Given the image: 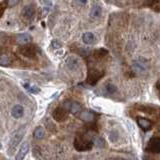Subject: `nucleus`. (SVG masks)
Here are the masks:
<instances>
[{"instance_id":"obj_1","label":"nucleus","mask_w":160,"mask_h":160,"mask_svg":"<svg viewBox=\"0 0 160 160\" xmlns=\"http://www.w3.org/2000/svg\"><path fill=\"white\" fill-rule=\"evenodd\" d=\"M93 141L87 140L83 137H76L74 141V147L78 151H87L92 148Z\"/></svg>"},{"instance_id":"obj_2","label":"nucleus","mask_w":160,"mask_h":160,"mask_svg":"<svg viewBox=\"0 0 160 160\" xmlns=\"http://www.w3.org/2000/svg\"><path fill=\"white\" fill-rule=\"evenodd\" d=\"M36 46L33 44H24L21 45L19 48H18V52H19L22 56L27 58H33L36 55Z\"/></svg>"},{"instance_id":"obj_3","label":"nucleus","mask_w":160,"mask_h":160,"mask_svg":"<svg viewBox=\"0 0 160 160\" xmlns=\"http://www.w3.org/2000/svg\"><path fill=\"white\" fill-rule=\"evenodd\" d=\"M104 72L100 71V70L97 69H90L88 71L87 74V83H89L90 85H95V84L99 81V80L103 77Z\"/></svg>"},{"instance_id":"obj_4","label":"nucleus","mask_w":160,"mask_h":160,"mask_svg":"<svg viewBox=\"0 0 160 160\" xmlns=\"http://www.w3.org/2000/svg\"><path fill=\"white\" fill-rule=\"evenodd\" d=\"M64 108L72 114H77L81 111V105L76 101H66L64 103Z\"/></svg>"},{"instance_id":"obj_5","label":"nucleus","mask_w":160,"mask_h":160,"mask_svg":"<svg viewBox=\"0 0 160 160\" xmlns=\"http://www.w3.org/2000/svg\"><path fill=\"white\" fill-rule=\"evenodd\" d=\"M145 150L148 152L159 153L160 152V138L154 137L149 141Z\"/></svg>"},{"instance_id":"obj_6","label":"nucleus","mask_w":160,"mask_h":160,"mask_svg":"<svg viewBox=\"0 0 160 160\" xmlns=\"http://www.w3.org/2000/svg\"><path fill=\"white\" fill-rule=\"evenodd\" d=\"M52 116H53V118H54L56 121L62 122V121H64V120H66V119H67L68 113H67V111H66V109H65V108L58 107V108H56V109L53 111Z\"/></svg>"},{"instance_id":"obj_7","label":"nucleus","mask_w":160,"mask_h":160,"mask_svg":"<svg viewBox=\"0 0 160 160\" xmlns=\"http://www.w3.org/2000/svg\"><path fill=\"white\" fill-rule=\"evenodd\" d=\"M25 132V130H19V131H17L16 134L13 136L12 139L10 140V142H9V149H14L15 148L18 143L20 142L21 139H22V136L23 134H24Z\"/></svg>"},{"instance_id":"obj_8","label":"nucleus","mask_w":160,"mask_h":160,"mask_svg":"<svg viewBox=\"0 0 160 160\" xmlns=\"http://www.w3.org/2000/svg\"><path fill=\"white\" fill-rule=\"evenodd\" d=\"M66 65L70 70H77L80 66V60L76 56H69L66 59Z\"/></svg>"},{"instance_id":"obj_9","label":"nucleus","mask_w":160,"mask_h":160,"mask_svg":"<svg viewBox=\"0 0 160 160\" xmlns=\"http://www.w3.org/2000/svg\"><path fill=\"white\" fill-rule=\"evenodd\" d=\"M28 152H29V144L27 142H24L21 145L19 151L17 152L16 156H15V160H23Z\"/></svg>"},{"instance_id":"obj_10","label":"nucleus","mask_w":160,"mask_h":160,"mask_svg":"<svg viewBox=\"0 0 160 160\" xmlns=\"http://www.w3.org/2000/svg\"><path fill=\"white\" fill-rule=\"evenodd\" d=\"M137 123H138L140 128L143 129L144 131H148V130L151 129V127H152L151 122H150L146 118H143V117H138V118H137Z\"/></svg>"},{"instance_id":"obj_11","label":"nucleus","mask_w":160,"mask_h":160,"mask_svg":"<svg viewBox=\"0 0 160 160\" xmlns=\"http://www.w3.org/2000/svg\"><path fill=\"white\" fill-rule=\"evenodd\" d=\"M23 113H24V108L19 104L13 106V108L11 109V115L16 119L21 118V117L23 116Z\"/></svg>"},{"instance_id":"obj_12","label":"nucleus","mask_w":160,"mask_h":160,"mask_svg":"<svg viewBox=\"0 0 160 160\" xmlns=\"http://www.w3.org/2000/svg\"><path fill=\"white\" fill-rule=\"evenodd\" d=\"M133 71L136 73V74H139V75H142L144 74L145 72H146V66L142 63V62H140V61H138V62H136L133 64Z\"/></svg>"},{"instance_id":"obj_13","label":"nucleus","mask_w":160,"mask_h":160,"mask_svg":"<svg viewBox=\"0 0 160 160\" xmlns=\"http://www.w3.org/2000/svg\"><path fill=\"white\" fill-rule=\"evenodd\" d=\"M102 13V7L100 4H94L90 11V17L91 18H98Z\"/></svg>"},{"instance_id":"obj_14","label":"nucleus","mask_w":160,"mask_h":160,"mask_svg":"<svg viewBox=\"0 0 160 160\" xmlns=\"http://www.w3.org/2000/svg\"><path fill=\"white\" fill-rule=\"evenodd\" d=\"M16 41L21 45L28 44L31 41V36L29 34H27V33L19 34V35H17V37H16Z\"/></svg>"},{"instance_id":"obj_15","label":"nucleus","mask_w":160,"mask_h":160,"mask_svg":"<svg viewBox=\"0 0 160 160\" xmlns=\"http://www.w3.org/2000/svg\"><path fill=\"white\" fill-rule=\"evenodd\" d=\"M82 40L85 44L90 45L95 42V36H94V34L91 33V32H85V33L82 35Z\"/></svg>"},{"instance_id":"obj_16","label":"nucleus","mask_w":160,"mask_h":160,"mask_svg":"<svg viewBox=\"0 0 160 160\" xmlns=\"http://www.w3.org/2000/svg\"><path fill=\"white\" fill-rule=\"evenodd\" d=\"M80 118L85 122H92L94 119H95V115L90 111H83L80 113Z\"/></svg>"},{"instance_id":"obj_17","label":"nucleus","mask_w":160,"mask_h":160,"mask_svg":"<svg viewBox=\"0 0 160 160\" xmlns=\"http://www.w3.org/2000/svg\"><path fill=\"white\" fill-rule=\"evenodd\" d=\"M34 13H35V9L32 7L31 5L25 6L24 8H23V10H22L23 16L26 17V18H31L32 16L34 15Z\"/></svg>"},{"instance_id":"obj_18","label":"nucleus","mask_w":160,"mask_h":160,"mask_svg":"<svg viewBox=\"0 0 160 160\" xmlns=\"http://www.w3.org/2000/svg\"><path fill=\"white\" fill-rule=\"evenodd\" d=\"M92 141H93V144H95L96 147L98 148H103L105 146V141L102 137H100V136H94Z\"/></svg>"},{"instance_id":"obj_19","label":"nucleus","mask_w":160,"mask_h":160,"mask_svg":"<svg viewBox=\"0 0 160 160\" xmlns=\"http://www.w3.org/2000/svg\"><path fill=\"white\" fill-rule=\"evenodd\" d=\"M104 90L108 94H113V93H115L117 91V87H116V85H114L113 83L107 82L105 84V86H104Z\"/></svg>"},{"instance_id":"obj_20","label":"nucleus","mask_w":160,"mask_h":160,"mask_svg":"<svg viewBox=\"0 0 160 160\" xmlns=\"http://www.w3.org/2000/svg\"><path fill=\"white\" fill-rule=\"evenodd\" d=\"M33 135H34V137L36 138V139H42L44 137V135H45V130H44V128L43 127H37V128L34 130V133H33Z\"/></svg>"},{"instance_id":"obj_21","label":"nucleus","mask_w":160,"mask_h":160,"mask_svg":"<svg viewBox=\"0 0 160 160\" xmlns=\"http://www.w3.org/2000/svg\"><path fill=\"white\" fill-rule=\"evenodd\" d=\"M107 53H108V52H107V50L103 49V48H100V49H97V50L94 51L93 55H94V57H95V58H97V59H101V58L104 57V56H106Z\"/></svg>"},{"instance_id":"obj_22","label":"nucleus","mask_w":160,"mask_h":160,"mask_svg":"<svg viewBox=\"0 0 160 160\" xmlns=\"http://www.w3.org/2000/svg\"><path fill=\"white\" fill-rule=\"evenodd\" d=\"M9 64H10V58L7 55L2 54L1 58H0V65L1 66H8Z\"/></svg>"},{"instance_id":"obj_23","label":"nucleus","mask_w":160,"mask_h":160,"mask_svg":"<svg viewBox=\"0 0 160 160\" xmlns=\"http://www.w3.org/2000/svg\"><path fill=\"white\" fill-rule=\"evenodd\" d=\"M23 86H24L26 89H28L31 93H34V94H37L40 92V88H38L37 86H30L28 83H24L23 84Z\"/></svg>"},{"instance_id":"obj_24","label":"nucleus","mask_w":160,"mask_h":160,"mask_svg":"<svg viewBox=\"0 0 160 160\" xmlns=\"http://www.w3.org/2000/svg\"><path fill=\"white\" fill-rule=\"evenodd\" d=\"M110 140L112 141V142H116L117 140H118V133H117V131H112V132L110 133Z\"/></svg>"},{"instance_id":"obj_25","label":"nucleus","mask_w":160,"mask_h":160,"mask_svg":"<svg viewBox=\"0 0 160 160\" xmlns=\"http://www.w3.org/2000/svg\"><path fill=\"white\" fill-rule=\"evenodd\" d=\"M20 0H8V5L9 6H13V5H16V4L19 2Z\"/></svg>"},{"instance_id":"obj_26","label":"nucleus","mask_w":160,"mask_h":160,"mask_svg":"<svg viewBox=\"0 0 160 160\" xmlns=\"http://www.w3.org/2000/svg\"><path fill=\"white\" fill-rule=\"evenodd\" d=\"M52 43L56 44V45H53L54 48H59V47H61V46H60V43H59V42H57V41H53Z\"/></svg>"},{"instance_id":"obj_27","label":"nucleus","mask_w":160,"mask_h":160,"mask_svg":"<svg viewBox=\"0 0 160 160\" xmlns=\"http://www.w3.org/2000/svg\"><path fill=\"white\" fill-rule=\"evenodd\" d=\"M78 2L81 4V5H85L86 2H87V0H78Z\"/></svg>"},{"instance_id":"obj_28","label":"nucleus","mask_w":160,"mask_h":160,"mask_svg":"<svg viewBox=\"0 0 160 160\" xmlns=\"http://www.w3.org/2000/svg\"><path fill=\"white\" fill-rule=\"evenodd\" d=\"M112 160H129V159H126V158H121V157H116V158H113Z\"/></svg>"}]
</instances>
